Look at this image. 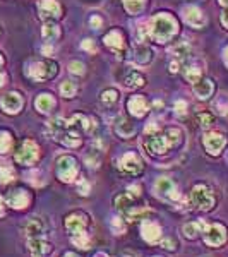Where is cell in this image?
Wrapping results in <instances>:
<instances>
[{"instance_id":"obj_19","label":"cell","mask_w":228,"mask_h":257,"mask_svg":"<svg viewBox=\"0 0 228 257\" xmlns=\"http://www.w3.org/2000/svg\"><path fill=\"white\" fill-rule=\"evenodd\" d=\"M127 108H129V112L132 115H136V117H142V115L148 112V103L142 96H132V98L129 100V103H127Z\"/></svg>"},{"instance_id":"obj_37","label":"cell","mask_w":228,"mask_h":257,"mask_svg":"<svg viewBox=\"0 0 228 257\" xmlns=\"http://www.w3.org/2000/svg\"><path fill=\"white\" fill-rule=\"evenodd\" d=\"M198 122L202 128H210L214 124V117L211 114H201L198 117Z\"/></svg>"},{"instance_id":"obj_39","label":"cell","mask_w":228,"mask_h":257,"mask_svg":"<svg viewBox=\"0 0 228 257\" xmlns=\"http://www.w3.org/2000/svg\"><path fill=\"white\" fill-rule=\"evenodd\" d=\"M148 210H134L132 208L130 211H127V218L129 220H146V216H148Z\"/></svg>"},{"instance_id":"obj_35","label":"cell","mask_w":228,"mask_h":257,"mask_svg":"<svg viewBox=\"0 0 228 257\" xmlns=\"http://www.w3.org/2000/svg\"><path fill=\"white\" fill-rule=\"evenodd\" d=\"M14 180V170L10 166H0V182L9 184Z\"/></svg>"},{"instance_id":"obj_29","label":"cell","mask_w":228,"mask_h":257,"mask_svg":"<svg viewBox=\"0 0 228 257\" xmlns=\"http://www.w3.org/2000/svg\"><path fill=\"white\" fill-rule=\"evenodd\" d=\"M146 2L144 0H124V7L129 14H141Z\"/></svg>"},{"instance_id":"obj_44","label":"cell","mask_w":228,"mask_h":257,"mask_svg":"<svg viewBox=\"0 0 228 257\" xmlns=\"http://www.w3.org/2000/svg\"><path fill=\"white\" fill-rule=\"evenodd\" d=\"M90 24H91V28H93V30H100V28H102V24H103V21L98 18V16H93V18H91V21H90Z\"/></svg>"},{"instance_id":"obj_7","label":"cell","mask_w":228,"mask_h":257,"mask_svg":"<svg viewBox=\"0 0 228 257\" xmlns=\"http://www.w3.org/2000/svg\"><path fill=\"white\" fill-rule=\"evenodd\" d=\"M225 240H226V232L222 224H211V226L204 228V242H206L208 246L218 247L222 246Z\"/></svg>"},{"instance_id":"obj_26","label":"cell","mask_w":228,"mask_h":257,"mask_svg":"<svg viewBox=\"0 0 228 257\" xmlns=\"http://www.w3.org/2000/svg\"><path fill=\"white\" fill-rule=\"evenodd\" d=\"M204 228H206V224H204L202 222H196V223H187V224H184L182 232H184V235L189 236V238H196V236L201 234Z\"/></svg>"},{"instance_id":"obj_22","label":"cell","mask_w":228,"mask_h":257,"mask_svg":"<svg viewBox=\"0 0 228 257\" xmlns=\"http://www.w3.org/2000/svg\"><path fill=\"white\" fill-rule=\"evenodd\" d=\"M151 58H153V54H151V50H150V48H148L146 45L136 46L134 60L139 64V66H146V64H150V62H151Z\"/></svg>"},{"instance_id":"obj_47","label":"cell","mask_w":228,"mask_h":257,"mask_svg":"<svg viewBox=\"0 0 228 257\" xmlns=\"http://www.w3.org/2000/svg\"><path fill=\"white\" fill-rule=\"evenodd\" d=\"M162 246L165 248H175V242H172L170 238H166V240H163V242H162Z\"/></svg>"},{"instance_id":"obj_4","label":"cell","mask_w":228,"mask_h":257,"mask_svg":"<svg viewBox=\"0 0 228 257\" xmlns=\"http://www.w3.org/2000/svg\"><path fill=\"white\" fill-rule=\"evenodd\" d=\"M57 174L62 182H72V180L76 178V175H78L76 160L70 158V156H62L57 163Z\"/></svg>"},{"instance_id":"obj_34","label":"cell","mask_w":228,"mask_h":257,"mask_svg":"<svg viewBox=\"0 0 228 257\" xmlns=\"http://www.w3.org/2000/svg\"><path fill=\"white\" fill-rule=\"evenodd\" d=\"M12 148V138L7 132H0V152H7Z\"/></svg>"},{"instance_id":"obj_14","label":"cell","mask_w":228,"mask_h":257,"mask_svg":"<svg viewBox=\"0 0 228 257\" xmlns=\"http://www.w3.org/2000/svg\"><path fill=\"white\" fill-rule=\"evenodd\" d=\"M2 108L7 114H18L22 108V98L19 93H7L2 96Z\"/></svg>"},{"instance_id":"obj_51","label":"cell","mask_w":228,"mask_h":257,"mask_svg":"<svg viewBox=\"0 0 228 257\" xmlns=\"http://www.w3.org/2000/svg\"><path fill=\"white\" fill-rule=\"evenodd\" d=\"M43 54H52V46H45V48H43Z\"/></svg>"},{"instance_id":"obj_8","label":"cell","mask_w":228,"mask_h":257,"mask_svg":"<svg viewBox=\"0 0 228 257\" xmlns=\"http://www.w3.org/2000/svg\"><path fill=\"white\" fill-rule=\"evenodd\" d=\"M154 190L158 192L162 198H165V199H170V200H177L178 199L177 186L174 184V180L166 178V176H162V178L156 180Z\"/></svg>"},{"instance_id":"obj_5","label":"cell","mask_w":228,"mask_h":257,"mask_svg":"<svg viewBox=\"0 0 228 257\" xmlns=\"http://www.w3.org/2000/svg\"><path fill=\"white\" fill-rule=\"evenodd\" d=\"M38 146L33 140H24L22 146L16 152V162L21 164H33L38 160Z\"/></svg>"},{"instance_id":"obj_24","label":"cell","mask_w":228,"mask_h":257,"mask_svg":"<svg viewBox=\"0 0 228 257\" xmlns=\"http://www.w3.org/2000/svg\"><path fill=\"white\" fill-rule=\"evenodd\" d=\"M34 106L38 108L42 114H48V112H52V108L55 106V102L54 98H52V94H40L34 102Z\"/></svg>"},{"instance_id":"obj_16","label":"cell","mask_w":228,"mask_h":257,"mask_svg":"<svg viewBox=\"0 0 228 257\" xmlns=\"http://www.w3.org/2000/svg\"><path fill=\"white\" fill-rule=\"evenodd\" d=\"M141 234L146 242L154 244L162 238V228H160L154 222H144L141 226Z\"/></svg>"},{"instance_id":"obj_42","label":"cell","mask_w":228,"mask_h":257,"mask_svg":"<svg viewBox=\"0 0 228 257\" xmlns=\"http://www.w3.org/2000/svg\"><path fill=\"white\" fill-rule=\"evenodd\" d=\"M86 52H91V54H96V43L93 40H84L82 45H81Z\"/></svg>"},{"instance_id":"obj_31","label":"cell","mask_w":228,"mask_h":257,"mask_svg":"<svg viewBox=\"0 0 228 257\" xmlns=\"http://www.w3.org/2000/svg\"><path fill=\"white\" fill-rule=\"evenodd\" d=\"M124 84H126V86H129V88H139V86H142V84H144V78L139 74V72H130V74L124 79Z\"/></svg>"},{"instance_id":"obj_48","label":"cell","mask_w":228,"mask_h":257,"mask_svg":"<svg viewBox=\"0 0 228 257\" xmlns=\"http://www.w3.org/2000/svg\"><path fill=\"white\" fill-rule=\"evenodd\" d=\"M222 22H223V26L228 28V9L222 14Z\"/></svg>"},{"instance_id":"obj_11","label":"cell","mask_w":228,"mask_h":257,"mask_svg":"<svg viewBox=\"0 0 228 257\" xmlns=\"http://www.w3.org/2000/svg\"><path fill=\"white\" fill-rule=\"evenodd\" d=\"M66 228L72 236L86 232V216L84 214H70L69 218L66 220Z\"/></svg>"},{"instance_id":"obj_53","label":"cell","mask_w":228,"mask_h":257,"mask_svg":"<svg viewBox=\"0 0 228 257\" xmlns=\"http://www.w3.org/2000/svg\"><path fill=\"white\" fill-rule=\"evenodd\" d=\"M2 86H4V76L0 74V88H2Z\"/></svg>"},{"instance_id":"obj_23","label":"cell","mask_w":228,"mask_h":257,"mask_svg":"<svg viewBox=\"0 0 228 257\" xmlns=\"http://www.w3.org/2000/svg\"><path fill=\"white\" fill-rule=\"evenodd\" d=\"M105 43H106V46H110L112 50H115V52L124 50V38H122V34L115 30L110 31V33L105 36Z\"/></svg>"},{"instance_id":"obj_2","label":"cell","mask_w":228,"mask_h":257,"mask_svg":"<svg viewBox=\"0 0 228 257\" xmlns=\"http://www.w3.org/2000/svg\"><path fill=\"white\" fill-rule=\"evenodd\" d=\"M190 200L196 208L199 210H211L214 206V198L211 194V190L206 186H196L192 188V194H190Z\"/></svg>"},{"instance_id":"obj_49","label":"cell","mask_w":228,"mask_h":257,"mask_svg":"<svg viewBox=\"0 0 228 257\" xmlns=\"http://www.w3.org/2000/svg\"><path fill=\"white\" fill-rule=\"evenodd\" d=\"M223 58H225V64L228 66V48H225V52H223Z\"/></svg>"},{"instance_id":"obj_10","label":"cell","mask_w":228,"mask_h":257,"mask_svg":"<svg viewBox=\"0 0 228 257\" xmlns=\"http://www.w3.org/2000/svg\"><path fill=\"white\" fill-rule=\"evenodd\" d=\"M182 14H184V19H186V22L189 24V26H192V28H202L204 24H206V18H204V14L198 9V7H194V6L184 7Z\"/></svg>"},{"instance_id":"obj_50","label":"cell","mask_w":228,"mask_h":257,"mask_svg":"<svg viewBox=\"0 0 228 257\" xmlns=\"http://www.w3.org/2000/svg\"><path fill=\"white\" fill-rule=\"evenodd\" d=\"M4 214V199L0 198V216Z\"/></svg>"},{"instance_id":"obj_28","label":"cell","mask_w":228,"mask_h":257,"mask_svg":"<svg viewBox=\"0 0 228 257\" xmlns=\"http://www.w3.org/2000/svg\"><path fill=\"white\" fill-rule=\"evenodd\" d=\"M58 34H60V31H58V28L55 26V24L46 22L45 26H43V40H45L46 43L55 42V40L58 38Z\"/></svg>"},{"instance_id":"obj_21","label":"cell","mask_w":228,"mask_h":257,"mask_svg":"<svg viewBox=\"0 0 228 257\" xmlns=\"http://www.w3.org/2000/svg\"><path fill=\"white\" fill-rule=\"evenodd\" d=\"M194 93L198 94V98L208 100L213 93V82L210 79H199V81L194 82Z\"/></svg>"},{"instance_id":"obj_45","label":"cell","mask_w":228,"mask_h":257,"mask_svg":"<svg viewBox=\"0 0 228 257\" xmlns=\"http://www.w3.org/2000/svg\"><path fill=\"white\" fill-rule=\"evenodd\" d=\"M79 192H81L82 196H86L88 192H90V186H88L86 180H79Z\"/></svg>"},{"instance_id":"obj_40","label":"cell","mask_w":228,"mask_h":257,"mask_svg":"<svg viewBox=\"0 0 228 257\" xmlns=\"http://www.w3.org/2000/svg\"><path fill=\"white\" fill-rule=\"evenodd\" d=\"M110 226H112V230H114L117 235L126 232V223H124V220H120V218H112Z\"/></svg>"},{"instance_id":"obj_12","label":"cell","mask_w":228,"mask_h":257,"mask_svg":"<svg viewBox=\"0 0 228 257\" xmlns=\"http://www.w3.org/2000/svg\"><path fill=\"white\" fill-rule=\"evenodd\" d=\"M225 138H223L222 134H218V132H210V134H206V138H204V146H206V150L211 152V154H218L220 151L223 150V146H225Z\"/></svg>"},{"instance_id":"obj_32","label":"cell","mask_w":228,"mask_h":257,"mask_svg":"<svg viewBox=\"0 0 228 257\" xmlns=\"http://www.w3.org/2000/svg\"><path fill=\"white\" fill-rule=\"evenodd\" d=\"M102 102L105 105H115L118 102V93L115 90H106L102 93Z\"/></svg>"},{"instance_id":"obj_17","label":"cell","mask_w":228,"mask_h":257,"mask_svg":"<svg viewBox=\"0 0 228 257\" xmlns=\"http://www.w3.org/2000/svg\"><path fill=\"white\" fill-rule=\"evenodd\" d=\"M38 9H40V16H42L43 19L58 18L60 16V6L57 0H42Z\"/></svg>"},{"instance_id":"obj_36","label":"cell","mask_w":228,"mask_h":257,"mask_svg":"<svg viewBox=\"0 0 228 257\" xmlns=\"http://www.w3.org/2000/svg\"><path fill=\"white\" fill-rule=\"evenodd\" d=\"M72 242H74V246H78V247H81V248H88V244H90V236H88L86 232H82V234L72 236Z\"/></svg>"},{"instance_id":"obj_6","label":"cell","mask_w":228,"mask_h":257,"mask_svg":"<svg viewBox=\"0 0 228 257\" xmlns=\"http://www.w3.org/2000/svg\"><path fill=\"white\" fill-rule=\"evenodd\" d=\"M172 146V142L168 140L166 136H150L146 140H144V148L151 152V154H163V152L168 151V148Z\"/></svg>"},{"instance_id":"obj_30","label":"cell","mask_w":228,"mask_h":257,"mask_svg":"<svg viewBox=\"0 0 228 257\" xmlns=\"http://www.w3.org/2000/svg\"><path fill=\"white\" fill-rule=\"evenodd\" d=\"M66 128H67V120L60 118V117H57V118H54V120H50V122H48V130H50L54 136H57V134H60V132H64Z\"/></svg>"},{"instance_id":"obj_15","label":"cell","mask_w":228,"mask_h":257,"mask_svg":"<svg viewBox=\"0 0 228 257\" xmlns=\"http://www.w3.org/2000/svg\"><path fill=\"white\" fill-rule=\"evenodd\" d=\"M7 202H9V206H12L14 210H24V208L30 204V196H28V192L21 190V188H16V190H12L9 196H7Z\"/></svg>"},{"instance_id":"obj_41","label":"cell","mask_w":228,"mask_h":257,"mask_svg":"<svg viewBox=\"0 0 228 257\" xmlns=\"http://www.w3.org/2000/svg\"><path fill=\"white\" fill-rule=\"evenodd\" d=\"M69 70L72 72V74L82 76V74H84V64H82V62H78V60H74V62H70Z\"/></svg>"},{"instance_id":"obj_25","label":"cell","mask_w":228,"mask_h":257,"mask_svg":"<svg viewBox=\"0 0 228 257\" xmlns=\"http://www.w3.org/2000/svg\"><path fill=\"white\" fill-rule=\"evenodd\" d=\"M115 208H117L118 211H130L132 208H134V198H132V194H122L118 196L117 199H115Z\"/></svg>"},{"instance_id":"obj_52","label":"cell","mask_w":228,"mask_h":257,"mask_svg":"<svg viewBox=\"0 0 228 257\" xmlns=\"http://www.w3.org/2000/svg\"><path fill=\"white\" fill-rule=\"evenodd\" d=\"M94 257H108L105 252H98V254H94Z\"/></svg>"},{"instance_id":"obj_13","label":"cell","mask_w":228,"mask_h":257,"mask_svg":"<svg viewBox=\"0 0 228 257\" xmlns=\"http://www.w3.org/2000/svg\"><path fill=\"white\" fill-rule=\"evenodd\" d=\"M24 232L30 238H42L46 232V224L42 218H31L24 226Z\"/></svg>"},{"instance_id":"obj_9","label":"cell","mask_w":228,"mask_h":257,"mask_svg":"<svg viewBox=\"0 0 228 257\" xmlns=\"http://www.w3.org/2000/svg\"><path fill=\"white\" fill-rule=\"evenodd\" d=\"M120 168H122L126 174L138 175L142 172V162L136 152H127V154H124V158L120 160Z\"/></svg>"},{"instance_id":"obj_46","label":"cell","mask_w":228,"mask_h":257,"mask_svg":"<svg viewBox=\"0 0 228 257\" xmlns=\"http://www.w3.org/2000/svg\"><path fill=\"white\" fill-rule=\"evenodd\" d=\"M158 130V124L156 122H151L150 126H148L146 128H144V132H146L148 136H151V134H154V132Z\"/></svg>"},{"instance_id":"obj_3","label":"cell","mask_w":228,"mask_h":257,"mask_svg":"<svg viewBox=\"0 0 228 257\" xmlns=\"http://www.w3.org/2000/svg\"><path fill=\"white\" fill-rule=\"evenodd\" d=\"M28 74L34 81H46L57 74V66L54 62H34L30 66Z\"/></svg>"},{"instance_id":"obj_55","label":"cell","mask_w":228,"mask_h":257,"mask_svg":"<svg viewBox=\"0 0 228 257\" xmlns=\"http://www.w3.org/2000/svg\"><path fill=\"white\" fill-rule=\"evenodd\" d=\"M220 2H222V4H223V6H225V7H228V0H220Z\"/></svg>"},{"instance_id":"obj_18","label":"cell","mask_w":228,"mask_h":257,"mask_svg":"<svg viewBox=\"0 0 228 257\" xmlns=\"http://www.w3.org/2000/svg\"><path fill=\"white\" fill-rule=\"evenodd\" d=\"M114 128H115V132H117L120 138H126V139L130 138V136H134V132H136L134 124H132L130 120L126 118V117H117V118H115Z\"/></svg>"},{"instance_id":"obj_43","label":"cell","mask_w":228,"mask_h":257,"mask_svg":"<svg viewBox=\"0 0 228 257\" xmlns=\"http://www.w3.org/2000/svg\"><path fill=\"white\" fill-rule=\"evenodd\" d=\"M187 110V105L186 102H182V100H178V102H175V112H177L178 115H184Z\"/></svg>"},{"instance_id":"obj_1","label":"cell","mask_w":228,"mask_h":257,"mask_svg":"<svg viewBox=\"0 0 228 257\" xmlns=\"http://www.w3.org/2000/svg\"><path fill=\"white\" fill-rule=\"evenodd\" d=\"M177 33V22L168 14H158L150 24V36L158 43H166Z\"/></svg>"},{"instance_id":"obj_56","label":"cell","mask_w":228,"mask_h":257,"mask_svg":"<svg viewBox=\"0 0 228 257\" xmlns=\"http://www.w3.org/2000/svg\"><path fill=\"white\" fill-rule=\"evenodd\" d=\"M2 62H4V60H2V57H0V66H2Z\"/></svg>"},{"instance_id":"obj_38","label":"cell","mask_w":228,"mask_h":257,"mask_svg":"<svg viewBox=\"0 0 228 257\" xmlns=\"http://www.w3.org/2000/svg\"><path fill=\"white\" fill-rule=\"evenodd\" d=\"M186 78L187 81L190 82H196L201 79V69H198V67H189V69L186 70Z\"/></svg>"},{"instance_id":"obj_20","label":"cell","mask_w":228,"mask_h":257,"mask_svg":"<svg viewBox=\"0 0 228 257\" xmlns=\"http://www.w3.org/2000/svg\"><path fill=\"white\" fill-rule=\"evenodd\" d=\"M28 246H30V250L33 252L34 257H42L52 252V244H48L42 238H31Z\"/></svg>"},{"instance_id":"obj_54","label":"cell","mask_w":228,"mask_h":257,"mask_svg":"<svg viewBox=\"0 0 228 257\" xmlns=\"http://www.w3.org/2000/svg\"><path fill=\"white\" fill-rule=\"evenodd\" d=\"M64 257H78V256H76V254H72V252H69V254H66Z\"/></svg>"},{"instance_id":"obj_27","label":"cell","mask_w":228,"mask_h":257,"mask_svg":"<svg viewBox=\"0 0 228 257\" xmlns=\"http://www.w3.org/2000/svg\"><path fill=\"white\" fill-rule=\"evenodd\" d=\"M189 52H190V48L187 43H178V45H175L174 48H170V54L174 55V58L177 60V62L189 57Z\"/></svg>"},{"instance_id":"obj_33","label":"cell","mask_w":228,"mask_h":257,"mask_svg":"<svg viewBox=\"0 0 228 257\" xmlns=\"http://www.w3.org/2000/svg\"><path fill=\"white\" fill-rule=\"evenodd\" d=\"M60 93L66 98H72L76 94V84L72 81H64L62 86H60Z\"/></svg>"}]
</instances>
